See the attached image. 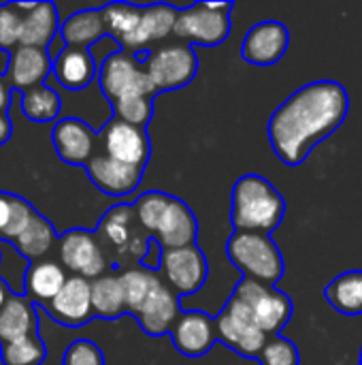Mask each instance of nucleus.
I'll return each mask as SVG.
<instances>
[{
	"instance_id": "nucleus-24",
	"label": "nucleus",
	"mask_w": 362,
	"mask_h": 365,
	"mask_svg": "<svg viewBox=\"0 0 362 365\" xmlns=\"http://www.w3.org/2000/svg\"><path fill=\"white\" fill-rule=\"evenodd\" d=\"M32 334H38V314L34 304L21 293H11L6 304L0 308V344Z\"/></svg>"
},
{
	"instance_id": "nucleus-27",
	"label": "nucleus",
	"mask_w": 362,
	"mask_h": 365,
	"mask_svg": "<svg viewBox=\"0 0 362 365\" xmlns=\"http://www.w3.org/2000/svg\"><path fill=\"white\" fill-rule=\"evenodd\" d=\"M58 244V235L53 231V225L34 210L30 222L26 225V229L19 233V237L11 244L26 261L34 263L41 259L51 257V250Z\"/></svg>"
},
{
	"instance_id": "nucleus-35",
	"label": "nucleus",
	"mask_w": 362,
	"mask_h": 365,
	"mask_svg": "<svg viewBox=\"0 0 362 365\" xmlns=\"http://www.w3.org/2000/svg\"><path fill=\"white\" fill-rule=\"evenodd\" d=\"M111 107H113V118L132 126H141V128L147 126L154 113L151 96H128V98L115 101Z\"/></svg>"
},
{
	"instance_id": "nucleus-16",
	"label": "nucleus",
	"mask_w": 362,
	"mask_h": 365,
	"mask_svg": "<svg viewBox=\"0 0 362 365\" xmlns=\"http://www.w3.org/2000/svg\"><path fill=\"white\" fill-rule=\"evenodd\" d=\"M85 171H87V178L92 180V184L105 192V195H111V197H126V195H132L141 180H143V169L139 167H130V165H124L119 160H113L100 152H96L87 165H85Z\"/></svg>"
},
{
	"instance_id": "nucleus-11",
	"label": "nucleus",
	"mask_w": 362,
	"mask_h": 365,
	"mask_svg": "<svg viewBox=\"0 0 362 365\" xmlns=\"http://www.w3.org/2000/svg\"><path fill=\"white\" fill-rule=\"evenodd\" d=\"M213 325H215L218 342H222L224 346L233 349L235 353L247 359H256L265 342L269 340L252 319L247 306L239 302L235 295H230L224 310L213 319Z\"/></svg>"
},
{
	"instance_id": "nucleus-20",
	"label": "nucleus",
	"mask_w": 362,
	"mask_h": 365,
	"mask_svg": "<svg viewBox=\"0 0 362 365\" xmlns=\"http://www.w3.org/2000/svg\"><path fill=\"white\" fill-rule=\"evenodd\" d=\"M15 4L21 11L19 45L47 49V45H51L60 28L58 9L53 6V2H15Z\"/></svg>"
},
{
	"instance_id": "nucleus-36",
	"label": "nucleus",
	"mask_w": 362,
	"mask_h": 365,
	"mask_svg": "<svg viewBox=\"0 0 362 365\" xmlns=\"http://www.w3.org/2000/svg\"><path fill=\"white\" fill-rule=\"evenodd\" d=\"M256 359L260 365H299V349L290 340L273 336L265 342Z\"/></svg>"
},
{
	"instance_id": "nucleus-40",
	"label": "nucleus",
	"mask_w": 362,
	"mask_h": 365,
	"mask_svg": "<svg viewBox=\"0 0 362 365\" xmlns=\"http://www.w3.org/2000/svg\"><path fill=\"white\" fill-rule=\"evenodd\" d=\"M11 133H13V126H11L9 115H0V145L11 139Z\"/></svg>"
},
{
	"instance_id": "nucleus-26",
	"label": "nucleus",
	"mask_w": 362,
	"mask_h": 365,
	"mask_svg": "<svg viewBox=\"0 0 362 365\" xmlns=\"http://www.w3.org/2000/svg\"><path fill=\"white\" fill-rule=\"evenodd\" d=\"M60 36L66 43V47L73 49H90L94 43H98L102 36H107L105 21L100 9H85L77 11L70 17H66L60 24Z\"/></svg>"
},
{
	"instance_id": "nucleus-39",
	"label": "nucleus",
	"mask_w": 362,
	"mask_h": 365,
	"mask_svg": "<svg viewBox=\"0 0 362 365\" xmlns=\"http://www.w3.org/2000/svg\"><path fill=\"white\" fill-rule=\"evenodd\" d=\"M11 96H13V90L6 81L4 75H0V115H6L9 107H11Z\"/></svg>"
},
{
	"instance_id": "nucleus-8",
	"label": "nucleus",
	"mask_w": 362,
	"mask_h": 365,
	"mask_svg": "<svg viewBox=\"0 0 362 365\" xmlns=\"http://www.w3.org/2000/svg\"><path fill=\"white\" fill-rule=\"evenodd\" d=\"M233 295L247 306L252 319L267 338L277 336L292 319L290 297L284 291H277L275 287L256 282L252 278H243L235 287Z\"/></svg>"
},
{
	"instance_id": "nucleus-9",
	"label": "nucleus",
	"mask_w": 362,
	"mask_h": 365,
	"mask_svg": "<svg viewBox=\"0 0 362 365\" xmlns=\"http://www.w3.org/2000/svg\"><path fill=\"white\" fill-rule=\"evenodd\" d=\"M98 81L102 94L109 98L113 105L115 101L128 98V96H151L154 98V88L151 81L143 68V62L126 51H113L109 53L100 68H98Z\"/></svg>"
},
{
	"instance_id": "nucleus-37",
	"label": "nucleus",
	"mask_w": 362,
	"mask_h": 365,
	"mask_svg": "<svg viewBox=\"0 0 362 365\" xmlns=\"http://www.w3.org/2000/svg\"><path fill=\"white\" fill-rule=\"evenodd\" d=\"M19 24L21 11L17 9V4H0V49L11 51L19 45Z\"/></svg>"
},
{
	"instance_id": "nucleus-25",
	"label": "nucleus",
	"mask_w": 362,
	"mask_h": 365,
	"mask_svg": "<svg viewBox=\"0 0 362 365\" xmlns=\"http://www.w3.org/2000/svg\"><path fill=\"white\" fill-rule=\"evenodd\" d=\"M51 71L62 88L75 92V90H83L85 86H90L98 68L90 51L64 47L62 51H58L51 64Z\"/></svg>"
},
{
	"instance_id": "nucleus-15",
	"label": "nucleus",
	"mask_w": 362,
	"mask_h": 365,
	"mask_svg": "<svg viewBox=\"0 0 362 365\" xmlns=\"http://www.w3.org/2000/svg\"><path fill=\"white\" fill-rule=\"evenodd\" d=\"M290 32L282 21H260L252 26L243 38L241 56L245 62L256 66H271L280 62L288 49Z\"/></svg>"
},
{
	"instance_id": "nucleus-28",
	"label": "nucleus",
	"mask_w": 362,
	"mask_h": 365,
	"mask_svg": "<svg viewBox=\"0 0 362 365\" xmlns=\"http://www.w3.org/2000/svg\"><path fill=\"white\" fill-rule=\"evenodd\" d=\"M119 276V284H122V293H124V310L132 317L139 314V310L143 308V304L147 302V297L151 295V291L158 287L160 276L143 265L124 269Z\"/></svg>"
},
{
	"instance_id": "nucleus-42",
	"label": "nucleus",
	"mask_w": 362,
	"mask_h": 365,
	"mask_svg": "<svg viewBox=\"0 0 362 365\" xmlns=\"http://www.w3.org/2000/svg\"><path fill=\"white\" fill-rule=\"evenodd\" d=\"M361 365H362V351H361Z\"/></svg>"
},
{
	"instance_id": "nucleus-12",
	"label": "nucleus",
	"mask_w": 362,
	"mask_h": 365,
	"mask_svg": "<svg viewBox=\"0 0 362 365\" xmlns=\"http://www.w3.org/2000/svg\"><path fill=\"white\" fill-rule=\"evenodd\" d=\"M207 259L196 244L162 250L160 255V278L177 297L198 293L207 280Z\"/></svg>"
},
{
	"instance_id": "nucleus-23",
	"label": "nucleus",
	"mask_w": 362,
	"mask_h": 365,
	"mask_svg": "<svg viewBox=\"0 0 362 365\" xmlns=\"http://www.w3.org/2000/svg\"><path fill=\"white\" fill-rule=\"evenodd\" d=\"M66 278H68V274L53 257L34 261L23 272V295L32 304L36 302V304L45 306L60 293Z\"/></svg>"
},
{
	"instance_id": "nucleus-29",
	"label": "nucleus",
	"mask_w": 362,
	"mask_h": 365,
	"mask_svg": "<svg viewBox=\"0 0 362 365\" xmlns=\"http://www.w3.org/2000/svg\"><path fill=\"white\" fill-rule=\"evenodd\" d=\"M326 302L346 317L362 314V272H346L337 276L324 291Z\"/></svg>"
},
{
	"instance_id": "nucleus-19",
	"label": "nucleus",
	"mask_w": 362,
	"mask_h": 365,
	"mask_svg": "<svg viewBox=\"0 0 362 365\" xmlns=\"http://www.w3.org/2000/svg\"><path fill=\"white\" fill-rule=\"evenodd\" d=\"M49 73H51V56L47 53V49L17 45L15 49L9 51V66L4 77L11 90L26 92L38 88L43 86Z\"/></svg>"
},
{
	"instance_id": "nucleus-6",
	"label": "nucleus",
	"mask_w": 362,
	"mask_h": 365,
	"mask_svg": "<svg viewBox=\"0 0 362 365\" xmlns=\"http://www.w3.org/2000/svg\"><path fill=\"white\" fill-rule=\"evenodd\" d=\"M143 68L151 81L154 92H169L188 86L198 73V58L192 45L181 41H164L149 49Z\"/></svg>"
},
{
	"instance_id": "nucleus-41",
	"label": "nucleus",
	"mask_w": 362,
	"mask_h": 365,
	"mask_svg": "<svg viewBox=\"0 0 362 365\" xmlns=\"http://www.w3.org/2000/svg\"><path fill=\"white\" fill-rule=\"evenodd\" d=\"M11 293H13V291H11V287H9V282H6L4 278H0V308L6 304V299L11 297Z\"/></svg>"
},
{
	"instance_id": "nucleus-2",
	"label": "nucleus",
	"mask_w": 362,
	"mask_h": 365,
	"mask_svg": "<svg viewBox=\"0 0 362 365\" xmlns=\"http://www.w3.org/2000/svg\"><path fill=\"white\" fill-rule=\"evenodd\" d=\"M132 212L141 229L162 250L196 244L198 222L194 212L181 199L151 190L132 203Z\"/></svg>"
},
{
	"instance_id": "nucleus-1",
	"label": "nucleus",
	"mask_w": 362,
	"mask_h": 365,
	"mask_svg": "<svg viewBox=\"0 0 362 365\" xmlns=\"http://www.w3.org/2000/svg\"><path fill=\"white\" fill-rule=\"evenodd\" d=\"M348 109L350 96L339 81L322 79L297 90L269 120V141L277 158L290 167L301 165L344 124Z\"/></svg>"
},
{
	"instance_id": "nucleus-18",
	"label": "nucleus",
	"mask_w": 362,
	"mask_h": 365,
	"mask_svg": "<svg viewBox=\"0 0 362 365\" xmlns=\"http://www.w3.org/2000/svg\"><path fill=\"white\" fill-rule=\"evenodd\" d=\"M53 148L58 156L68 165H87L96 154V133L79 118H64L53 126L51 133Z\"/></svg>"
},
{
	"instance_id": "nucleus-14",
	"label": "nucleus",
	"mask_w": 362,
	"mask_h": 365,
	"mask_svg": "<svg viewBox=\"0 0 362 365\" xmlns=\"http://www.w3.org/2000/svg\"><path fill=\"white\" fill-rule=\"evenodd\" d=\"M45 312L64 327H83L94 319L90 299V280L68 276L60 293L43 306Z\"/></svg>"
},
{
	"instance_id": "nucleus-13",
	"label": "nucleus",
	"mask_w": 362,
	"mask_h": 365,
	"mask_svg": "<svg viewBox=\"0 0 362 365\" xmlns=\"http://www.w3.org/2000/svg\"><path fill=\"white\" fill-rule=\"evenodd\" d=\"M96 145H98L96 152L139 169H145L151 152L147 130L141 126L126 124L117 118H113L107 126H102V130L96 135Z\"/></svg>"
},
{
	"instance_id": "nucleus-22",
	"label": "nucleus",
	"mask_w": 362,
	"mask_h": 365,
	"mask_svg": "<svg viewBox=\"0 0 362 365\" xmlns=\"http://www.w3.org/2000/svg\"><path fill=\"white\" fill-rule=\"evenodd\" d=\"M179 314H181L179 297L160 278L158 287L151 291V295L147 297V302L143 304V308L134 319L139 321L141 329L147 336H164L171 331Z\"/></svg>"
},
{
	"instance_id": "nucleus-31",
	"label": "nucleus",
	"mask_w": 362,
	"mask_h": 365,
	"mask_svg": "<svg viewBox=\"0 0 362 365\" xmlns=\"http://www.w3.org/2000/svg\"><path fill=\"white\" fill-rule=\"evenodd\" d=\"M141 11H143V6H134L128 2H111L105 9H100L107 36H113L119 43L122 51L128 47V43L132 41V36L139 28Z\"/></svg>"
},
{
	"instance_id": "nucleus-32",
	"label": "nucleus",
	"mask_w": 362,
	"mask_h": 365,
	"mask_svg": "<svg viewBox=\"0 0 362 365\" xmlns=\"http://www.w3.org/2000/svg\"><path fill=\"white\" fill-rule=\"evenodd\" d=\"M32 214L34 207L26 199L11 192H0V242L11 246L30 222Z\"/></svg>"
},
{
	"instance_id": "nucleus-3",
	"label": "nucleus",
	"mask_w": 362,
	"mask_h": 365,
	"mask_svg": "<svg viewBox=\"0 0 362 365\" xmlns=\"http://www.w3.org/2000/svg\"><path fill=\"white\" fill-rule=\"evenodd\" d=\"M230 220L235 231L265 233L275 231L286 214V201L277 188L260 175H243L233 186Z\"/></svg>"
},
{
	"instance_id": "nucleus-17",
	"label": "nucleus",
	"mask_w": 362,
	"mask_h": 365,
	"mask_svg": "<svg viewBox=\"0 0 362 365\" xmlns=\"http://www.w3.org/2000/svg\"><path fill=\"white\" fill-rule=\"evenodd\" d=\"M169 334L173 338V346L186 357L207 355L218 342L213 319L201 310L181 312Z\"/></svg>"
},
{
	"instance_id": "nucleus-21",
	"label": "nucleus",
	"mask_w": 362,
	"mask_h": 365,
	"mask_svg": "<svg viewBox=\"0 0 362 365\" xmlns=\"http://www.w3.org/2000/svg\"><path fill=\"white\" fill-rule=\"evenodd\" d=\"M175 19H177V9L175 6H169V4L143 6L139 28H137L132 41L128 43V47L124 51L137 56L139 51L154 49L156 45L164 43L173 34Z\"/></svg>"
},
{
	"instance_id": "nucleus-5",
	"label": "nucleus",
	"mask_w": 362,
	"mask_h": 365,
	"mask_svg": "<svg viewBox=\"0 0 362 365\" xmlns=\"http://www.w3.org/2000/svg\"><path fill=\"white\" fill-rule=\"evenodd\" d=\"M226 255L243 278H252L269 287H275L286 272L277 244L265 233L235 231L226 244Z\"/></svg>"
},
{
	"instance_id": "nucleus-4",
	"label": "nucleus",
	"mask_w": 362,
	"mask_h": 365,
	"mask_svg": "<svg viewBox=\"0 0 362 365\" xmlns=\"http://www.w3.org/2000/svg\"><path fill=\"white\" fill-rule=\"evenodd\" d=\"M96 237L109 259V265L111 267L117 265L124 269H130L132 263L141 265L151 244L149 235L137 222L132 205H126V203L113 205L100 218Z\"/></svg>"
},
{
	"instance_id": "nucleus-30",
	"label": "nucleus",
	"mask_w": 362,
	"mask_h": 365,
	"mask_svg": "<svg viewBox=\"0 0 362 365\" xmlns=\"http://www.w3.org/2000/svg\"><path fill=\"white\" fill-rule=\"evenodd\" d=\"M90 299H92V310L94 317L100 319H117L122 317L124 310V293L119 284V276L109 272L98 276L96 280L90 282Z\"/></svg>"
},
{
	"instance_id": "nucleus-10",
	"label": "nucleus",
	"mask_w": 362,
	"mask_h": 365,
	"mask_svg": "<svg viewBox=\"0 0 362 365\" xmlns=\"http://www.w3.org/2000/svg\"><path fill=\"white\" fill-rule=\"evenodd\" d=\"M58 263L68 276H79L85 280H96L102 274L111 272L109 259L94 231L70 229L58 237Z\"/></svg>"
},
{
	"instance_id": "nucleus-34",
	"label": "nucleus",
	"mask_w": 362,
	"mask_h": 365,
	"mask_svg": "<svg viewBox=\"0 0 362 365\" xmlns=\"http://www.w3.org/2000/svg\"><path fill=\"white\" fill-rule=\"evenodd\" d=\"M45 357H47V349L38 334L0 344L2 365H43Z\"/></svg>"
},
{
	"instance_id": "nucleus-33",
	"label": "nucleus",
	"mask_w": 362,
	"mask_h": 365,
	"mask_svg": "<svg viewBox=\"0 0 362 365\" xmlns=\"http://www.w3.org/2000/svg\"><path fill=\"white\" fill-rule=\"evenodd\" d=\"M62 109L58 92L47 86H38L21 92V111L30 122H53Z\"/></svg>"
},
{
	"instance_id": "nucleus-38",
	"label": "nucleus",
	"mask_w": 362,
	"mask_h": 365,
	"mask_svg": "<svg viewBox=\"0 0 362 365\" xmlns=\"http://www.w3.org/2000/svg\"><path fill=\"white\" fill-rule=\"evenodd\" d=\"M62 365H105V355L92 340H75L66 346Z\"/></svg>"
},
{
	"instance_id": "nucleus-7",
	"label": "nucleus",
	"mask_w": 362,
	"mask_h": 365,
	"mask_svg": "<svg viewBox=\"0 0 362 365\" xmlns=\"http://www.w3.org/2000/svg\"><path fill=\"white\" fill-rule=\"evenodd\" d=\"M230 11L233 2H196L177 9L173 34L186 45H220L230 34Z\"/></svg>"
}]
</instances>
